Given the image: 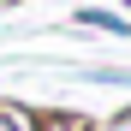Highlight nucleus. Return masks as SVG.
I'll return each instance as SVG.
<instances>
[{
	"label": "nucleus",
	"mask_w": 131,
	"mask_h": 131,
	"mask_svg": "<svg viewBox=\"0 0 131 131\" xmlns=\"http://www.w3.org/2000/svg\"><path fill=\"white\" fill-rule=\"evenodd\" d=\"M72 24H83V30H107V36H125V42H131V18L113 12V6H78Z\"/></svg>",
	"instance_id": "nucleus-1"
},
{
	"label": "nucleus",
	"mask_w": 131,
	"mask_h": 131,
	"mask_svg": "<svg viewBox=\"0 0 131 131\" xmlns=\"http://www.w3.org/2000/svg\"><path fill=\"white\" fill-rule=\"evenodd\" d=\"M30 131H95V119L78 113V107H42L30 119Z\"/></svg>",
	"instance_id": "nucleus-2"
},
{
	"label": "nucleus",
	"mask_w": 131,
	"mask_h": 131,
	"mask_svg": "<svg viewBox=\"0 0 131 131\" xmlns=\"http://www.w3.org/2000/svg\"><path fill=\"white\" fill-rule=\"evenodd\" d=\"M95 131H131V125H125V119H107V125H95Z\"/></svg>",
	"instance_id": "nucleus-5"
},
{
	"label": "nucleus",
	"mask_w": 131,
	"mask_h": 131,
	"mask_svg": "<svg viewBox=\"0 0 131 131\" xmlns=\"http://www.w3.org/2000/svg\"><path fill=\"white\" fill-rule=\"evenodd\" d=\"M30 119H36V107H24V101H0V131H30Z\"/></svg>",
	"instance_id": "nucleus-3"
},
{
	"label": "nucleus",
	"mask_w": 131,
	"mask_h": 131,
	"mask_svg": "<svg viewBox=\"0 0 131 131\" xmlns=\"http://www.w3.org/2000/svg\"><path fill=\"white\" fill-rule=\"evenodd\" d=\"M78 78L83 83H119V90H131V72H125V66H83Z\"/></svg>",
	"instance_id": "nucleus-4"
},
{
	"label": "nucleus",
	"mask_w": 131,
	"mask_h": 131,
	"mask_svg": "<svg viewBox=\"0 0 131 131\" xmlns=\"http://www.w3.org/2000/svg\"><path fill=\"white\" fill-rule=\"evenodd\" d=\"M0 6H12V0H0Z\"/></svg>",
	"instance_id": "nucleus-6"
}]
</instances>
